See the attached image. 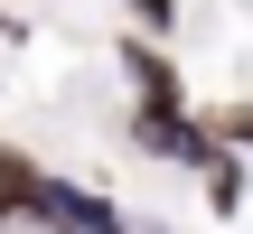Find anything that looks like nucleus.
I'll return each instance as SVG.
<instances>
[{
    "mask_svg": "<svg viewBox=\"0 0 253 234\" xmlns=\"http://www.w3.org/2000/svg\"><path fill=\"white\" fill-rule=\"evenodd\" d=\"M131 150L178 159V169H207V159H216V131H207L197 113H131Z\"/></svg>",
    "mask_w": 253,
    "mask_h": 234,
    "instance_id": "1",
    "label": "nucleus"
},
{
    "mask_svg": "<svg viewBox=\"0 0 253 234\" xmlns=\"http://www.w3.org/2000/svg\"><path fill=\"white\" fill-rule=\"evenodd\" d=\"M113 56H122V75H131V94H141L131 113H188V84H178V66H169L160 47H141V38H122Z\"/></svg>",
    "mask_w": 253,
    "mask_h": 234,
    "instance_id": "2",
    "label": "nucleus"
},
{
    "mask_svg": "<svg viewBox=\"0 0 253 234\" xmlns=\"http://www.w3.org/2000/svg\"><path fill=\"white\" fill-rule=\"evenodd\" d=\"M197 178H207V206H216V216H235V206H244V159H235V150H216Z\"/></svg>",
    "mask_w": 253,
    "mask_h": 234,
    "instance_id": "3",
    "label": "nucleus"
},
{
    "mask_svg": "<svg viewBox=\"0 0 253 234\" xmlns=\"http://www.w3.org/2000/svg\"><path fill=\"white\" fill-rule=\"evenodd\" d=\"M131 9V28H141V47H160V38H178V0H122Z\"/></svg>",
    "mask_w": 253,
    "mask_h": 234,
    "instance_id": "4",
    "label": "nucleus"
},
{
    "mask_svg": "<svg viewBox=\"0 0 253 234\" xmlns=\"http://www.w3.org/2000/svg\"><path fill=\"white\" fill-rule=\"evenodd\" d=\"M207 131H216V150H253V103H225Z\"/></svg>",
    "mask_w": 253,
    "mask_h": 234,
    "instance_id": "5",
    "label": "nucleus"
},
{
    "mask_svg": "<svg viewBox=\"0 0 253 234\" xmlns=\"http://www.w3.org/2000/svg\"><path fill=\"white\" fill-rule=\"evenodd\" d=\"M28 178H38V159H28V150H9V141H0V206H9V197H19V188H28Z\"/></svg>",
    "mask_w": 253,
    "mask_h": 234,
    "instance_id": "6",
    "label": "nucleus"
},
{
    "mask_svg": "<svg viewBox=\"0 0 253 234\" xmlns=\"http://www.w3.org/2000/svg\"><path fill=\"white\" fill-rule=\"evenodd\" d=\"M0 38H19V19H9V9H0Z\"/></svg>",
    "mask_w": 253,
    "mask_h": 234,
    "instance_id": "7",
    "label": "nucleus"
}]
</instances>
